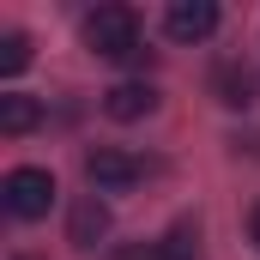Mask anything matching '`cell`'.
Returning <instances> with one entry per match:
<instances>
[{
  "label": "cell",
  "instance_id": "2",
  "mask_svg": "<svg viewBox=\"0 0 260 260\" xmlns=\"http://www.w3.org/2000/svg\"><path fill=\"white\" fill-rule=\"evenodd\" d=\"M0 206L12 212V218H43L49 206H55V176L49 170H6V182H0Z\"/></svg>",
  "mask_w": 260,
  "mask_h": 260
},
{
  "label": "cell",
  "instance_id": "11",
  "mask_svg": "<svg viewBox=\"0 0 260 260\" xmlns=\"http://www.w3.org/2000/svg\"><path fill=\"white\" fill-rule=\"evenodd\" d=\"M248 236H254V248H260V206H254V218H248Z\"/></svg>",
  "mask_w": 260,
  "mask_h": 260
},
{
  "label": "cell",
  "instance_id": "5",
  "mask_svg": "<svg viewBox=\"0 0 260 260\" xmlns=\"http://www.w3.org/2000/svg\"><path fill=\"white\" fill-rule=\"evenodd\" d=\"M151 109H157L151 85H115V91H103V115H115V121H139Z\"/></svg>",
  "mask_w": 260,
  "mask_h": 260
},
{
  "label": "cell",
  "instance_id": "4",
  "mask_svg": "<svg viewBox=\"0 0 260 260\" xmlns=\"http://www.w3.org/2000/svg\"><path fill=\"white\" fill-rule=\"evenodd\" d=\"M164 24H170L176 43H206V37L218 30V6H212V0H176Z\"/></svg>",
  "mask_w": 260,
  "mask_h": 260
},
{
  "label": "cell",
  "instance_id": "9",
  "mask_svg": "<svg viewBox=\"0 0 260 260\" xmlns=\"http://www.w3.org/2000/svg\"><path fill=\"white\" fill-rule=\"evenodd\" d=\"M30 67V37H0V73H24Z\"/></svg>",
  "mask_w": 260,
  "mask_h": 260
},
{
  "label": "cell",
  "instance_id": "7",
  "mask_svg": "<svg viewBox=\"0 0 260 260\" xmlns=\"http://www.w3.org/2000/svg\"><path fill=\"white\" fill-rule=\"evenodd\" d=\"M37 121H43V103H37V97H18V91H12V97H0V133H6V139L30 133Z\"/></svg>",
  "mask_w": 260,
  "mask_h": 260
},
{
  "label": "cell",
  "instance_id": "10",
  "mask_svg": "<svg viewBox=\"0 0 260 260\" xmlns=\"http://www.w3.org/2000/svg\"><path fill=\"white\" fill-rule=\"evenodd\" d=\"M218 91H224V103H230V109H236V103H248V73L224 67V73H218Z\"/></svg>",
  "mask_w": 260,
  "mask_h": 260
},
{
  "label": "cell",
  "instance_id": "8",
  "mask_svg": "<svg viewBox=\"0 0 260 260\" xmlns=\"http://www.w3.org/2000/svg\"><path fill=\"white\" fill-rule=\"evenodd\" d=\"M157 260H200V230H194V224H176V230L164 236Z\"/></svg>",
  "mask_w": 260,
  "mask_h": 260
},
{
  "label": "cell",
  "instance_id": "6",
  "mask_svg": "<svg viewBox=\"0 0 260 260\" xmlns=\"http://www.w3.org/2000/svg\"><path fill=\"white\" fill-rule=\"evenodd\" d=\"M103 230H109V206H103L97 194H91V200H79V206H73V224H67V236H73L79 248H97V236H103Z\"/></svg>",
  "mask_w": 260,
  "mask_h": 260
},
{
  "label": "cell",
  "instance_id": "3",
  "mask_svg": "<svg viewBox=\"0 0 260 260\" xmlns=\"http://www.w3.org/2000/svg\"><path fill=\"white\" fill-rule=\"evenodd\" d=\"M85 176H91L97 194H127V188H139L145 164L127 157V151H115V145H97V151H85Z\"/></svg>",
  "mask_w": 260,
  "mask_h": 260
},
{
  "label": "cell",
  "instance_id": "1",
  "mask_svg": "<svg viewBox=\"0 0 260 260\" xmlns=\"http://www.w3.org/2000/svg\"><path fill=\"white\" fill-rule=\"evenodd\" d=\"M85 43H91V55H103V61H145L133 6H97V12L85 18Z\"/></svg>",
  "mask_w": 260,
  "mask_h": 260
}]
</instances>
